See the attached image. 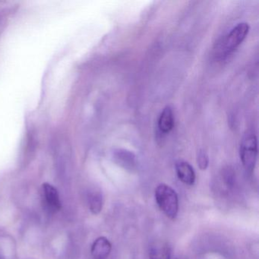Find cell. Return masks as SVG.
<instances>
[{"mask_svg":"<svg viewBox=\"0 0 259 259\" xmlns=\"http://www.w3.org/2000/svg\"><path fill=\"white\" fill-rule=\"evenodd\" d=\"M150 259H171V250L164 242H157L150 247Z\"/></svg>","mask_w":259,"mask_h":259,"instance_id":"cell-8","label":"cell"},{"mask_svg":"<svg viewBox=\"0 0 259 259\" xmlns=\"http://www.w3.org/2000/svg\"><path fill=\"white\" fill-rule=\"evenodd\" d=\"M174 127V115L172 108L166 106L160 113L158 119V128L162 133L167 134Z\"/></svg>","mask_w":259,"mask_h":259,"instance_id":"cell-7","label":"cell"},{"mask_svg":"<svg viewBox=\"0 0 259 259\" xmlns=\"http://www.w3.org/2000/svg\"><path fill=\"white\" fill-rule=\"evenodd\" d=\"M155 199L159 208L168 218L176 219L179 212V198L172 188L163 183L158 185L155 189Z\"/></svg>","mask_w":259,"mask_h":259,"instance_id":"cell-1","label":"cell"},{"mask_svg":"<svg viewBox=\"0 0 259 259\" xmlns=\"http://www.w3.org/2000/svg\"><path fill=\"white\" fill-rule=\"evenodd\" d=\"M176 172L179 180L184 184L192 186L195 183L196 179L195 170L188 162H177L176 163Z\"/></svg>","mask_w":259,"mask_h":259,"instance_id":"cell-5","label":"cell"},{"mask_svg":"<svg viewBox=\"0 0 259 259\" xmlns=\"http://www.w3.org/2000/svg\"><path fill=\"white\" fill-rule=\"evenodd\" d=\"M250 27L245 22L238 24L223 40V53L230 54L244 41L249 32Z\"/></svg>","mask_w":259,"mask_h":259,"instance_id":"cell-3","label":"cell"},{"mask_svg":"<svg viewBox=\"0 0 259 259\" xmlns=\"http://www.w3.org/2000/svg\"><path fill=\"white\" fill-rule=\"evenodd\" d=\"M179 259H183V258H179Z\"/></svg>","mask_w":259,"mask_h":259,"instance_id":"cell-12","label":"cell"},{"mask_svg":"<svg viewBox=\"0 0 259 259\" xmlns=\"http://www.w3.org/2000/svg\"><path fill=\"white\" fill-rule=\"evenodd\" d=\"M89 203L91 211L95 214L99 213L103 207V196L101 192L98 190L92 191L89 194Z\"/></svg>","mask_w":259,"mask_h":259,"instance_id":"cell-9","label":"cell"},{"mask_svg":"<svg viewBox=\"0 0 259 259\" xmlns=\"http://www.w3.org/2000/svg\"><path fill=\"white\" fill-rule=\"evenodd\" d=\"M0 259H4V257L3 256L0 255Z\"/></svg>","mask_w":259,"mask_h":259,"instance_id":"cell-11","label":"cell"},{"mask_svg":"<svg viewBox=\"0 0 259 259\" xmlns=\"http://www.w3.org/2000/svg\"><path fill=\"white\" fill-rule=\"evenodd\" d=\"M111 250V242L104 236H101L92 244V254L94 259H107Z\"/></svg>","mask_w":259,"mask_h":259,"instance_id":"cell-6","label":"cell"},{"mask_svg":"<svg viewBox=\"0 0 259 259\" xmlns=\"http://www.w3.org/2000/svg\"><path fill=\"white\" fill-rule=\"evenodd\" d=\"M197 163L200 169L204 170L207 169L209 164L208 155L204 150H200L197 154Z\"/></svg>","mask_w":259,"mask_h":259,"instance_id":"cell-10","label":"cell"},{"mask_svg":"<svg viewBox=\"0 0 259 259\" xmlns=\"http://www.w3.org/2000/svg\"><path fill=\"white\" fill-rule=\"evenodd\" d=\"M239 155L244 169L248 174H251L255 166L257 157V137L252 132H247L242 138Z\"/></svg>","mask_w":259,"mask_h":259,"instance_id":"cell-2","label":"cell"},{"mask_svg":"<svg viewBox=\"0 0 259 259\" xmlns=\"http://www.w3.org/2000/svg\"><path fill=\"white\" fill-rule=\"evenodd\" d=\"M43 193L45 203L51 212H57L61 209L62 204L60 195H59L58 191L54 186L48 183H45L43 185Z\"/></svg>","mask_w":259,"mask_h":259,"instance_id":"cell-4","label":"cell"}]
</instances>
